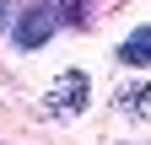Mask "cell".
Returning <instances> with one entry per match:
<instances>
[{
    "instance_id": "6da1fadb",
    "label": "cell",
    "mask_w": 151,
    "mask_h": 145,
    "mask_svg": "<svg viewBox=\"0 0 151 145\" xmlns=\"http://www.w3.org/2000/svg\"><path fill=\"white\" fill-rule=\"evenodd\" d=\"M86 97H92L86 70H60L54 86H49V97H43V107L54 118H76V113H86Z\"/></svg>"
},
{
    "instance_id": "7a4b0ae2",
    "label": "cell",
    "mask_w": 151,
    "mask_h": 145,
    "mask_svg": "<svg viewBox=\"0 0 151 145\" xmlns=\"http://www.w3.org/2000/svg\"><path fill=\"white\" fill-rule=\"evenodd\" d=\"M54 27H60V11H54V0H32V6L16 16V43L22 48H38L54 38Z\"/></svg>"
},
{
    "instance_id": "3957f363",
    "label": "cell",
    "mask_w": 151,
    "mask_h": 145,
    "mask_svg": "<svg viewBox=\"0 0 151 145\" xmlns=\"http://www.w3.org/2000/svg\"><path fill=\"white\" fill-rule=\"evenodd\" d=\"M119 113L151 124V81H129V86H124V92H119Z\"/></svg>"
},
{
    "instance_id": "277c9868",
    "label": "cell",
    "mask_w": 151,
    "mask_h": 145,
    "mask_svg": "<svg viewBox=\"0 0 151 145\" xmlns=\"http://www.w3.org/2000/svg\"><path fill=\"white\" fill-rule=\"evenodd\" d=\"M119 65H129V70H146L151 65V27H135L119 43Z\"/></svg>"
},
{
    "instance_id": "5b68a950",
    "label": "cell",
    "mask_w": 151,
    "mask_h": 145,
    "mask_svg": "<svg viewBox=\"0 0 151 145\" xmlns=\"http://www.w3.org/2000/svg\"><path fill=\"white\" fill-rule=\"evenodd\" d=\"M60 27H86V0H54Z\"/></svg>"
},
{
    "instance_id": "8992f818",
    "label": "cell",
    "mask_w": 151,
    "mask_h": 145,
    "mask_svg": "<svg viewBox=\"0 0 151 145\" xmlns=\"http://www.w3.org/2000/svg\"><path fill=\"white\" fill-rule=\"evenodd\" d=\"M11 27V0H0V32Z\"/></svg>"
}]
</instances>
